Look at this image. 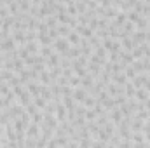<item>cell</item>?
Here are the masks:
<instances>
[{
  "label": "cell",
  "instance_id": "obj_22",
  "mask_svg": "<svg viewBox=\"0 0 150 148\" xmlns=\"http://www.w3.org/2000/svg\"><path fill=\"white\" fill-rule=\"evenodd\" d=\"M12 61H14V73H19V72H23V70H25V66H26L25 59L16 58V59H12Z\"/></svg>",
  "mask_w": 150,
  "mask_h": 148
},
{
  "label": "cell",
  "instance_id": "obj_17",
  "mask_svg": "<svg viewBox=\"0 0 150 148\" xmlns=\"http://www.w3.org/2000/svg\"><path fill=\"white\" fill-rule=\"evenodd\" d=\"M134 92H136V87L133 85V82H126V85H124V94L127 96V99H131V98H134Z\"/></svg>",
  "mask_w": 150,
  "mask_h": 148
},
{
  "label": "cell",
  "instance_id": "obj_41",
  "mask_svg": "<svg viewBox=\"0 0 150 148\" xmlns=\"http://www.w3.org/2000/svg\"><path fill=\"white\" fill-rule=\"evenodd\" d=\"M143 87H145V89H147V91L150 92V75H149V78L145 80V84H143Z\"/></svg>",
  "mask_w": 150,
  "mask_h": 148
},
{
  "label": "cell",
  "instance_id": "obj_47",
  "mask_svg": "<svg viewBox=\"0 0 150 148\" xmlns=\"http://www.w3.org/2000/svg\"><path fill=\"white\" fill-rule=\"evenodd\" d=\"M140 2H143V0H140Z\"/></svg>",
  "mask_w": 150,
  "mask_h": 148
},
{
  "label": "cell",
  "instance_id": "obj_16",
  "mask_svg": "<svg viewBox=\"0 0 150 148\" xmlns=\"http://www.w3.org/2000/svg\"><path fill=\"white\" fill-rule=\"evenodd\" d=\"M112 80L117 84V85H126V82H127V77L124 72H119V73H113L112 75Z\"/></svg>",
  "mask_w": 150,
  "mask_h": 148
},
{
  "label": "cell",
  "instance_id": "obj_21",
  "mask_svg": "<svg viewBox=\"0 0 150 148\" xmlns=\"http://www.w3.org/2000/svg\"><path fill=\"white\" fill-rule=\"evenodd\" d=\"M45 25H47V28L51 30V28H58V18H56V14H51V16H45Z\"/></svg>",
  "mask_w": 150,
  "mask_h": 148
},
{
  "label": "cell",
  "instance_id": "obj_6",
  "mask_svg": "<svg viewBox=\"0 0 150 148\" xmlns=\"http://www.w3.org/2000/svg\"><path fill=\"white\" fill-rule=\"evenodd\" d=\"M56 118L59 120V124L67 120V106L63 105V99L56 103Z\"/></svg>",
  "mask_w": 150,
  "mask_h": 148
},
{
  "label": "cell",
  "instance_id": "obj_34",
  "mask_svg": "<svg viewBox=\"0 0 150 148\" xmlns=\"http://www.w3.org/2000/svg\"><path fill=\"white\" fill-rule=\"evenodd\" d=\"M96 117H98V113L93 110V108H87V111H86V120L87 122H91V120H96Z\"/></svg>",
  "mask_w": 150,
  "mask_h": 148
},
{
  "label": "cell",
  "instance_id": "obj_29",
  "mask_svg": "<svg viewBox=\"0 0 150 148\" xmlns=\"http://www.w3.org/2000/svg\"><path fill=\"white\" fill-rule=\"evenodd\" d=\"M94 51H96V52H94L96 56H100V58H103V59H107V56H108V51H107V49L103 47V44H101L100 47H96Z\"/></svg>",
  "mask_w": 150,
  "mask_h": 148
},
{
  "label": "cell",
  "instance_id": "obj_35",
  "mask_svg": "<svg viewBox=\"0 0 150 148\" xmlns=\"http://www.w3.org/2000/svg\"><path fill=\"white\" fill-rule=\"evenodd\" d=\"M94 105H96V98H94V96H87L86 101H84V106H86V108H93Z\"/></svg>",
  "mask_w": 150,
  "mask_h": 148
},
{
  "label": "cell",
  "instance_id": "obj_46",
  "mask_svg": "<svg viewBox=\"0 0 150 148\" xmlns=\"http://www.w3.org/2000/svg\"><path fill=\"white\" fill-rule=\"evenodd\" d=\"M149 75H150V68H149Z\"/></svg>",
  "mask_w": 150,
  "mask_h": 148
},
{
  "label": "cell",
  "instance_id": "obj_10",
  "mask_svg": "<svg viewBox=\"0 0 150 148\" xmlns=\"http://www.w3.org/2000/svg\"><path fill=\"white\" fill-rule=\"evenodd\" d=\"M131 35H133V42H134L136 45H140V44H143V42L147 40V32H142V30H138V32L134 30Z\"/></svg>",
  "mask_w": 150,
  "mask_h": 148
},
{
  "label": "cell",
  "instance_id": "obj_2",
  "mask_svg": "<svg viewBox=\"0 0 150 148\" xmlns=\"http://www.w3.org/2000/svg\"><path fill=\"white\" fill-rule=\"evenodd\" d=\"M16 47H18V44L14 42L12 37H7L0 42V51H4V52H11V51H14Z\"/></svg>",
  "mask_w": 150,
  "mask_h": 148
},
{
  "label": "cell",
  "instance_id": "obj_8",
  "mask_svg": "<svg viewBox=\"0 0 150 148\" xmlns=\"http://www.w3.org/2000/svg\"><path fill=\"white\" fill-rule=\"evenodd\" d=\"M37 42L40 45H52V38L49 37V32H38V37H37Z\"/></svg>",
  "mask_w": 150,
  "mask_h": 148
},
{
  "label": "cell",
  "instance_id": "obj_15",
  "mask_svg": "<svg viewBox=\"0 0 150 148\" xmlns=\"http://www.w3.org/2000/svg\"><path fill=\"white\" fill-rule=\"evenodd\" d=\"M120 45H122V49H126V51H133L134 47H136V44L133 42V38H129V35L124 38H120Z\"/></svg>",
  "mask_w": 150,
  "mask_h": 148
},
{
  "label": "cell",
  "instance_id": "obj_44",
  "mask_svg": "<svg viewBox=\"0 0 150 148\" xmlns=\"http://www.w3.org/2000/svg\"><path fill=\"white\" fill-rule=\"evenodd\" d=\"M2 23H4V19H2V18H0V28H2Z\"/></svg>",
  "mask_w": 150,
  "mask_h": 148
},
{
  "label": "cell",
  "instance_id": "obj_27",
  "mask_svg": "<svg viewBox=\"0 0 150 148\" xmlns=\"http://www.w3.org/2000/svg\"><path fill=\"white\" fill-rule=\"evenodd\" d=\"M70 32H72V28H70L68 25H58V33H59V37H67Z\"/></svg>",
  "mask_w": 150,
  "mask_h": 148
},
{
  "label": "cell",
  "instance_id": "obj_1",
  "mask_svg": "<svg viewBox=\"0 0 150 148\" xmlns=\"http://www.w3.org/2000/svg\"><path fill=\"white\" fill-rule=\"evenodd\" d=\"M52 47H54V51L56 52H59V54H65L68 49H70V42L67 40V37H59V38H56L54 42H52Z\"/></svg>",
  "mask_w": 150,
  "mask_h": 148
},
{
  "label": "cell",
  "instance_id": "obj_26",
  "mask_svg": "<svg viewBox=\"0 0 150 148\" xmlns=\"http://www.w3.org/2000/svg\"><path fill=\"white\" fill-rule=\"evenodd\" d=\"M131 65H133V68L136 70V73H142V72H145V61H143V59H142V61H140V59H134Z\"/></svg>",
  "mask_w": 150,
  "mask_h": 148
},
{
  "label": "cell",
  "instance_id": "obj_18",
  "mask_svg": "<svg viewBox=\"0 0 150 148\" xmlns=\"http://www.w3.org/2000/svg\"><path fill=\"white\" fill-rule=\"evenodd\" d=\"M149 78V75H145V73H140V75H136L131 82H133V85L138 89V87H143V84H145V80Z\"/></svg>",
  "mask_w": 150,
  "mask_h": 148
},
{
  "label": "cell",
  "instance_id": "obj_19",
  "mask_svg": "<svg viewBox=\"0 0 150 148\" xmlns=\"http://www.w3.org/2000/svg\"><path fill=\"white\" fill-rule=\"evenodd\" d=\"M80 85H82V87H86V89H91V87L94 85V82H93V73H91V72L86 75V77H82V78H80Z\"/></svg>",
  "mask_w": 150,
  "mask_h": 148
},
{
  "label": "cell",
  "instance_id": "obj_33",
  "mask_svg": "<svg viewBox=\"0 0 150 148\" xmlns=\"http://www.w3.org/2000/svg\"><path fill=\"white\" fill-rule=\"evenodd\" d=\"M7 7H9V12H11L12 16H16V14L19 12V4H18V2H14V0H12Z\"/></svg>",
  "mask_w": 150,
  "mask_h": 148
},
{
  "label": "cell",
  "instance_id": "obj_36",
  "mask_svg": "<svg viewBox=\"0 0 150 148\" xmlns=\"http://www.w3.org/2000/svg\"><path fill=\"white\" fill-rule=\"evenodd\" d=\"M124 73H126L127 78H131V80H133V78L136 77V70H134L133 66H129V65H127V66H126V70H124Z\"/></svg>",
  "mask_w": 150,
  "mask_h": 148
},
{
  "label": "cell",
  "instance_id": "obj_12",
  "mask_svg": "<svg viewBox=\"0 0 150 148\" xmlns=\"http://www.w3.org/2000/svg\"><path fill=\"white\" fill-rule=\"evenodd\" d=\"M134 98H136V101H145V99L150 98V92L145 89V87H138L136 92H134Z\"/></svg>",
  "mask_w": 150,
  "mask_h": 148
},
{
  "label": "cell",
  "instance_id": "obj_4",
  "mask_svg": "<svg viewBox=\"0 0 150 148\" xmlns=\"http://www.w3.org/2000/svg\"><path fill=\"white\" fill-rule=\"evenodd\" d=\"M11 37L14 38V42H16L18 45H25V44H26V32H25V30H12Z\"/></svg>",
  "mask_w": 150,
  "mask_h": 148
},
{
  "label": "cell",
  "instance_id": "obj_39",
  "mask_svg": "<svg viewBox=\"0 0 150 148\" xmlns=\"http://www.w3.org/2000/svg\"><path fill=\"white\" fill-rule=\"evenodd\" d=\"M42 118H44V113H40V111H35V113L32 115V120H33L35 124H40V122H42Z\"/></svg>",
  "mask_w": 150,
  "mask_h": 148
},
{
  "label": "cell",
  "instance_id": "obj_7",
  "mask_svg": "<svg viewBox=\"0 0 150 148\" xmlns=\"http://www.w3.org/2000/svg\"><path fill=\"white\" fill-rule=\"evenodd\" d=\"M77 32H79V35L80 37H86V38H91L94 35V30H91L87 25H77V28H75Z\"/></svg>",
  "mask_w": 150,
  "mask_h": 148
},
{
  "label": "cell",
  "instance_id": "obj_40",
  "mask_svg": "<svg viewBox=\"0 0 150 148\" xmlns=\"http://www.w3.org/2000/svg\"><path fill=\"white\" fill-rule=\"evenodd\" d=\"M9 14H11V12H9V7H7V5H2V7H0V18L5 19Z\"/></svg>",
  "mask_w": 150,
  "mask_h": 148
},
{
  "label": "cell",
  "instance_id": "obj_28",
  "mask_svg": "<svg viewBox=\"0 0 150 148\" xmlns=\"http://www.w3.org/2000/svg\"><path fill=\"white\" fill-rule=\"evenodd\" d=\"M33 103L37 105L38 110H44V108H45V105H47V99H44L42 96H37V98H33Z\"/></svg>",
  "mask_w": 150,
  "mask_h": 148
},
{
  "label": "cell",
  "instance_id": "obj_38",
  "mask_svg": "<svg viewBox=\"0 0 150 148\" xmlns=\"http://www.w3.org/2000/svg\"><path fill=\"white\" fill-rule=\"evenodd\" d=\"M86 111H87V108H84V106H75V117H86Z\"/></svg>",
  "mask_w": 150,
  "mask_h": 148
},
{
  "label": "cell",
  "instance_id": "obj_23",
  "mask_svg": "<svg viewBox=\"0 0 150 148\" xmlns=\"http://www.w3.org/2000/svg\"><path fill=\"white\" fill-rule=\"evenodd\" d=\"M26 49L30 51V54H38V52H40V45H38L37 40H33V42H26Z\"/></svg>",
  "mask_w": 150,
  "mask_h": 148
},
{
  "label": "cell",
  "instance_id": "obj_25",
  "mask_svg": "<svg viewBox=\"0 0 150 148\" xmlns=\"http://www.w3.org/2000/svg\"><path fill=\"white\" fill-rule=\"evenodd\" d=\"M134 30H136V25H134L133 21H129V19H127V21L122 25V32H126V33H129V35H131Z\"/></svg>",
  "mask_w": 150,
  "mask_h": 148
},
{
  "label": "cell",
  "instance_id": "obj_32",
  "mask_svg": "<svg viewBox=\"0 0 150 148\" xmlns=\"http://www.w3.org/2000/svg\"><path fill=\"white\" fill-rule=\"evenodd\" d=\"M80 78H82V77H79L77 73H74L68 78V84H70L72 87H79V85H80Z\"/></svg>",
  "mask_w": 150,
  "mask_h": 148
},
{
  "label": "cell",
  "instance_id": "obj_24",
  "mask_svg": "<svg viewBox=\"0 0 150 148\" xmlns=\"http://www.w3.org/2000/svg\"><path fill=\"white\" fill-rule=\"evenodd\" d=\"M54 52V47L52 45H40V56H44V58H49L51 54Z\"/></svg>",
  "mask_w": 150,
  "mask_h": 148
},
{
  "label": "cell",
  "instance_id": "obj_11",
  "mask_svg": "<svg viewBox=\"0 0 150 148\" xmlns=\"http://www.w3.org/2000/svg\"><path fill=\"white\" fill-rule=\"evenodd\" d=\"M134 25H136V30H142V32H147L150 28V23H149V18L147 16H140V19Z\"/></svg>",
  "mask_w": 150,
  "mask_h": 148
},
{
  "label": "cell",
  "instance_id": "obj_20",
  "mask_svg": "<svg viewBox=\"0 0 150 148\" xmlns=\"http://www.w3.org/2000/svg\"><path fill=\"white\" fill-rule=\"evenodd\" d=\"M67 40H68L72 45H79V42H80V35H79V32H77V30H72V32L67 35Z\"/></svg>",
  "mask_w": 150,
  "mask_h": 148
},
{
  "label": "cell",
  "instance_id": "obj_31",
  "mask_svg": "<svg viewBox=\"0 0 150 148\" xmlns=\"http://www.w3.org/2000/svg\"><path fill=\"white\" fill-rule=\"evenodd\" d=\"M67 14H70V16L77 18V14H79V9H77L75 2H74V4H68V5H67Z\"/></svg>",
  "mask_w": 150,
  "mask_h": 148
},
{
  "label": "cell",
  "instance_id": "obj_5",
  "mask_svg": "<svg viewBox=\"0 0 150 148\" xmlns=\"http://www.w3.org/2000/svg\"><path fill=\"white\" fill-rule=\"evenodd\" d=\"M86 98H87V89H86V87L79 85L77 89H74V99L77 103H84Z\"/></svg>",
  "mask_w": 150,
  "mask_h": 148
},
{
  "label": "cell",
  "instance_id": "obj_13",
  "mask_svg": "<svg viewBox=\"0 0 150 148\" xmlns=\"http://www.w3.org/2000/svg\"><path fill=\"white\" fill-rule=\"evenodd\" d=\"M18 99H19V103H21L23 106H26V105H28V103H30V101H32L33 98H32V94H30V91H28V89L25 87V91H23V92H21V94L18 96Z\"/></svg>",
  "mask_w": 150,
  "mask_h": 148
},
{
  "label": "cell",
  "instance_id": "obj_43",
  "mask_svg": "<svg viewBox=\"0 0 150 148\" xmlns=\"http://www.w3.org/2000/svg\"><path fill=\"white\" fill-rule=\"evenodd\" d=\"M30 2H32V4H37V5L38 4H42V0H30Z\"/></svg>",
  "mask_w": 150,
  "mask_h": 148
},
{
  "label": "cell",
  "instance_id": "obj_37",
  "mask_svg": "<svg viewBox=\"0 0 150 148\" xmlns=\"http://www.w3.org/2000/svg\"><path fill=\"white\" fill-rule=\"evenodd\" d=\"M127 19L133 21V23H136V21L140 19V14H138L136 11H129V12H127Z\"/></svg>",
  "mask_w": 150,
  "mask_h": 148
},
{
  "label": "cell",
  "instance_id": "obj_30",
  "mask_svg": "<svg viewBox=\"0 0 150 148\" xmlns=\"http://www.w3.org/2000/svg\"><path fill=\"white\" fill-rule=\"evenodd\" d=\"M131 54H133V58H134V59L143 58V47H142V44H140V45H136V47L133 49V52H131Z\"/></svg>",
  "mask_w": 150,
  "mask_h": 148
},
{
  "label": "cell",
  "instance_id": "obj_45",
  "mask_svg": "<svg viewBox=\"0 0 150 148\" xmlns=\"http://www.w3.org/2000/svg\"><path fill=\"white\" fill-rule=\"evenodd\" d=\"M143 2H147V4H150V0H143Z\"/></svg>",
  "mask_w": 150,
  "mask_h": 148
},
{
  "label": "cell",
  "instance_id": "obj_3",
  "mask_svg": "<svg viewBox=\"0 0 150 148\" xmlns=\"http://www.w3.org/2000/svg\"><path fill=\"white\" fill-rule=\"evenodd\" d=\"M38 136H40V125L35 124V122H30V125L26 129V138L28 140H37Z\"/></svg>",
  "mask_w": 150,
  "mask_h": 148
},
{
  "label": "cell",
  "instance_id": "obj_42",
  "mask_svg": "<svg viewBox=\"0 0 150 148\" xmlns=\"http://www.w3.org/2000/svg\"><path fill=\"white\" fill-rule=\"evenodd\" d=\"M7 37H11V35H5V33H4V32H2V30H0V42H2V40H4V38H7Z\"/></svg>",
  "mask_w": 150,
  "mask_h": 148
},
{
  "label": "cell",
  "instance_id": "obj_14",
  "mask_svg": "<svg viewBox=\"0 0 150 148\" xmlns=\"http://www.w3.org/2000/svg\"><path fill=\"white\" fill-rule=\"evenodd\" d=\"M38 82H40V84H44V85H51L52 77H51V73H49V70L40 72V75H38Z\"/></svg>",
  "mask_w": 150,
  "mask_h": 148
},
{
  "label": "cell",
  "instance_id": "obj_9",
  "mask_svg": "<svg viewBox=\"0 0 150 148\" xmlns=\"http://www.w3.org/2000/svg\"><path fill=\"white\" fill-rule=\"evenodd\" d=\"M122 118H124V115H122L120 108H117V106H115V108H112V110H110V120H112L115 125H119V122H120Z\"/></svg>",
  "mask_w": 150,
  "mask_h": 148
}]
</instances>
